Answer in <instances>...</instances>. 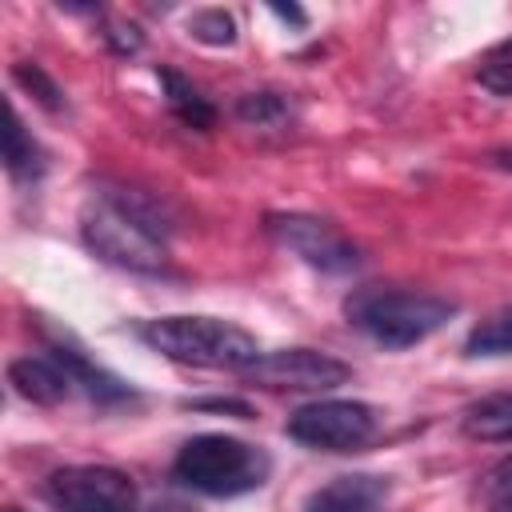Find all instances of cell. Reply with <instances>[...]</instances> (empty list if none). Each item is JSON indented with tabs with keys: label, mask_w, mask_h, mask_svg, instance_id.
<instances>
[{
	"label": "cell",
	"mask_w": 512,
	"mask_h": 512,
	"mask_svg": "<svg viewBox=\"0 0 512 512\" xmlns=\"http://www.w3.org/2000/svg\"><path fill=\"white\" fill-rule=\"evenodd\" d=\"M8 384H12L24 400L44 404V408L60 404V400L68 396V388H72L68 372H64L52 356H20V360H12V364H8Z\"/></svg>",
	"instance_id": "obj_11"
},
{
	"label": "cell",
	"mask_w": 512,
	"mask_h": 512,
	"mask_svg": "<svg viewBox=\"0 0 512 512\" xmlns=\"http://www.w3.org/2000/svg\"><path fill=\"white\" fill-rule=\"evenodd\" d=\"M464 352L468 356H508L512 352V308H500L488 320H480L468 332Z\"/></svg>",
	"instance_id": "obj_15"
},
{
	"label": "cell",
	"mask_w": 512,
	"mask_h": 512,
	"mask_svg": "<svg viewBox=\"0 0 512 512\" xmlns=\"http://www.w3.org/2000/svg\"><path fill=\"white\" fill-rule=\"evenodd\" d=\"M280 20H292V24H308V16H304V8H296V4H268Z\"/></svg>",
	"instance_id": "obj_22"
},
{
	"label": "cell",
	"mask_w": 512,
	"mask_h": 512,
	"mask_svg": "<svg viewBox=\"0 0 512 512\" xmlns=\"http://www.w3.org/2000/svg\"><path fill=\"white\" fill-rule=\"evenodd\" d=\"M156 76H160V84H164V104H168V112H172L184 128L208 132V128L216 124V108L208 104V96H204L188 76H180L176 68H156Z\"/></svg>",
	"instance_id": "obj_12"
},
{
	"label": "cell",
	"mask_w": 512,
	"mask_h": 512,
	"mask_svg": "<svg viewBox=\"0 0 512 512\" xmlns=\"http://www.w3.org/2000/svg\"><path fill=\"white\" fill-rule=\"evenodd\" d=\"M52 360L68 372V380L72 384H80L92 400H100V404H116V400H128L132 396V388L120 380V376H112L108 368H100V364H92L76 344H68V340H60V336H52Z\"/></svg>",
	"instance_id": "obj_10"
},
{
	"label": "cell",
	"mask_w": 512,
	"mask_h": 512,
	"mask_svg": "<svg viewBox=\"0 0 512 512\" xmlns=\"http://www.w3.org/2000/svg\"><path fill=\"white\" fill-rule=\"evenodd\" d=\"M4 168L16 180H36L44 172V148L32 140L16 108H8V128H4Z\"/></svg>",
	"instance_id": "obj_13"
},
{
	"label": "cell",
	"mask_w": 512,
	"mask_h": 512,
	"mask_svg": "<svg viewBox=\"0 0 512 512\" xmlns=\"http://www.w3.org/2000/svg\"><path fill=\"white\" fill-rule=\"evenodd\" d=\"M136 336L152 352H160L176 364H192V368L244 372L252 360H260L256 336L220 316H156V320H140Z\"/></svg>",
	"instance_id": "obj_2"
},
{
	"label": "cell",
	"mask_w": 512,
	"mask_h": 512,
	"mask_svg": "<svg viewBox=\"0 0 512 512\" xmlns=\"http://www.w3.org/2000/svg\"><path fill=\"white\" fill-rule=\"evenodd\" d=\"M464 432L476 440H512V392H496L468 404Z\"/></svg>",
	"instance_id": "obj_14"
},
{
	"label": "cell",
	"mask_w": 512,
	"mask_h": 512,
	"mask_svg": "<svg viewBox=\"0 0 512 512\" xmlns=\"http://www.w3.org/2000/svg\"><path fill=\"white\" fill-rule=\"evenodd\" d=\"M268 232L296 252L304 264L320 268V272H352L360 268V248L328 220L308 216V212H272L268 216Z\"/></svg>",
	"instance_id": "obj_7"
},
{
	"label": "cell",
	"mask_w": 512,
	"mask_h": 512,
	"mask_svg": "<svg viewBox=\"0 0 512 512\" xmlns=\"http://www.w3.org/2000/svg\"><path fill=\"white\" fill-rule=\"evenodd\" d=\"M188 408L196 412H224V416H236V420H252L256 408L248 400H236V396H204V400H188Z\"/></svg>",
	"instance_id": "obj_19"
},
{
	"label": "cell",
	"mask_w": 512,
	"mask_h": 512,
	"mask_svg": "<svg viewBox=\"0 0 512 512\" xmlns=\"http://www.w3.org/2000/svg\"><path fill=\"white\" fill-rule=\"evenodd\" d=\"M492 512H512V496H508V500H500V504H496Z\"/></svg>",
	"instance_id": "obj_24"
},
{
	"label": "cell",
	"mask_w": 512,
	"mask_h": 512,
	"mask_svg": "<svg viewBox=\"0 0 512 512\" xmlns=\"http://www.w3.org/2000/svg\"><path fill=\"white\" fill-rule=\"evenodd\" d=\"M12 512H16V508H12Z\"/></svg>",
	"instance_id": "obj_28"
},
{
	"label": "cell",
	"mask_w": 512,
	"mask_h": 512,
	"mask_svg": "<svg viewBox=\"0 0 512 512\" xmlns=\"http://www.w3.org/2000/svg\"><path fill=\"white\" fill-rule=\"evenodd\" d=\"M44 500L56 512H136L140 488L112 464H68L44 480Z\"/></svg>",
	"instance_id": "obj_5"
},
{
	"label": "cell",
	"mask_w": 512,
	"mask_h": 512,
	"mask_svg": "<svg viewBox=\"0 0 512 512\" xmlns=\"http://www.w3.org/2000/svg\"><path fill=\"white\" fill-rule=\"evenodd\" d=\"M188 32H192L200 44L228 48V44L236 40V20H232V12H224V8H200V12H192Z\"/></svg>",
	"instance_id": "obj_18"
},
{
	"label": "cell",
	"mask_w": 512,
	"mask_h": 512,
	"mask_svg": "<svg viewBox=\"0 0 512 512\" xmlns=\"http://www.w3.org/2000/svg\"><path fill=\"white\" fill-rule=\"evenodd\" d=\"M80 236L104 264L144 276L168 272L172 220L164 216L160 200L140 188L96 184L80 208Z\"/></svg>",
	"instance_id": "obj_1"
},
{
	"label": "cell",
	"mask_w": 512,
	"mask_h": 512,
	"mask_svg": "<svg viewBox=\"0 0 512 512\" xmlns=\"http://www.w3.org/2000/svg\"><path fill=\"white\" fill-rule=\"evenodd\" d=\"M388 476L376 472H344L308 492L304 512H376L388 500Z\"/></svg>",
	"instance_id": "obj_9"
},
{
	"label": "cell",
	"mask_w": 512,
	"mask_h": 512,
	"mask_svg": "<svg viewBox=\"0 0 512 512\" xmlns=\"http://www.w3.org/2000/svg\"><path fill=\"white\" fill-rule=\"evenodd\" d=\"M236 116L248 128H284L292 120V108L280 92H248V96H240Z\"/></svg>",
	"instance_id": "obj_17"
},
{
	"label": "cell",
	"mask_w": 512,
	"mask_h": 512,
	"mask_svg": "<svg viewBox=\"0 0 512 512\" xmlns=\"http://www.w3.org/2000/svg\"><path fill=\"white\" fill-rule=\"evenodd\" d=\"M152 512H184V508H176V504H168V508H152Z\"/></svg>",
	"instance_id": "obj_27"
},
{
	"label": "cell",
	"mask_w": 512,
	"mask_h": 512,
	"mask_svg": "<svg viewBox=\"0 0 512 512\" xmlns=\"http://www.w3.org/2000/svg\"><path fill=\"white\" fill-rule=\"evenodd\" d=\"M476 80H480L492 96H512V60H488V64L476 72Z\"/></svg>",
	"instance_id": "obj_20"
},
{
	"label": "cell",
	"mask_w": 512,
	"mask_h": 512,
	"mask_svg": "<svg viewBox=\"0 0 512 512\" xmlns=\"http://www.w3.org/2000/svg\"><path fill=\"white\" fill-rule=\"evenodd\" d=\"M104 40H108V48L112 52H120V56H128V52H140V44H144V36H140V28L136 24H108V32H104Z\"/></svg>",
	"instance_id": "obj_21"
},
{
	"label": "cell",
	"mask_w": 512,
	"mask_h": 512,
	"mask_svg": "<svg viewBox=\"0 0 512 512\" xmlns=\"http://www.w3.org/2000/svg\"><path fill=\"white\" fill-rule=\"evenodd\" d=\"M348 376H352V368L344 360H336L332 352H316V348L260 352V360H252L244 368V380L260 384V388H288V392H328V388L344 384Z\"/></svg>",
	"instance_id": "obj_8"
},
{
	"label": "cell",
	"mask_w": 512,
	"mask_h": 512,
	"mask_svg": "<svg viewBox=\"0 0 512 512\" xmlns=\"http://www.w3.org/2000/svg\"><path fill=\"white\" fill-rule=\"evenodd\" d=\"M496 160H500L504 168H512V152H496Z\"/></svg>",
	"instance_id": "obj_25"
},
{
	"label": "cell",
	"mask_w": 512,
	"mask_h": 512,
	"mask_svg": "<svg viewBox=\"0 0 512 512\" xmlns=\"http://www.w3.org/2000/svg\"><path fill=\"white\" fill-rule=\"evenodd\" d=\"M172 476L200 496H244L272 476V456L260 444L204 432L176 452Z\"/></svg>",
	"instance_id": "obj_4"
},
{
	"label": "cell",
	"mask_w": 512,
	"mask_h": 512,
	"mask_svg": "<svg viewBox=\"0 0 512 512\" xmlns=\"http://www.w3.org/2000/svg\"><path fill=\"white\" fill-rule=\"evenodd\" d=\"M492 488H500V492H512V460H504V464L492 472Z\"/></svg>",
	"instance_id": "obj_23"
},
{
	"label": "cell",
	"mask_w": 512,
	"mask_h": 512,
	"mask_svg": "<svg viewBox=\"0 0 512 512\" xmlns=\"http://www.w3.org/2000/svg\"><path fill=\"white\" fill-rule=\"evenodd\" d=\"M380 428V416L364 400H316L288 416V436L320 452L364 448Z\"/></svg>",
	"instance_id": "obj_6"
},
{
	"label": "cell",
	"mask_w": 512,
	"mask_h": 512,
	"mask_svg": "<svg viewBox=\"0 0 512 512\" xmlns=\"http://www.w3.org/2000/svg\"><path fill=\"white\" fill-rule=\"evenodd\" d=\"M496 52H500V56H512V40H504V44H500Z\"/></svg>",
	"instance_id": "obj_26"
},
{
	"label": "cell",
	"mask_w": 512,
	"mask_h": 512,
	"mask_svg": "<svg viewBox=\"0 0 512 512\" xmlns=\"http://www.w3.org/2000/svg\"><path fill=\"white\" fill-rule=\"evenodd\" d=\"M12 80H16V84H20L44 112H52V116L64 112V104H68V100H64V88H60L36 60H20V64H12Z\"/></svg>",
	"instance_id": "obj_16"
},
{
	"label": "cell",
	"mask_w": 512,
	"mask_h": 512,
	"mask_svg": "<svg viewBox=\"0 0 512 512\" xmlns=\"http://www.w3.org/2000/svg\"><path fill=\"white\" fill-rule=\"evenodd\" d=\"M344 316L352 328H360L368 340L384 348H412L428 336H436L452 316L456 304L432 292H408V288H360L344 300Z\"/></svg>",
	"instance_id": "obj_3"
}]
</instances>
